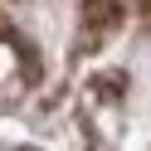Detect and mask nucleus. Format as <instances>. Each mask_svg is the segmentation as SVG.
I'll return each mask as SVG.
<instances>
[{"label":"nucleus","mask_w":151,"mask_h":151,"mask_svg":"<svg viewBox=\"0 0 151 151\" xmlns=\"http://www.w3.org/2000/svg\"><path fill=\"white\" fill-rule=\"evenodd\" d=\"M34 63H29V49L20 44V34L10 29V24L0 20V83H15L20 73H29Z\"/></svg>","instance_id":"f257e3e1"}]
</instances>
